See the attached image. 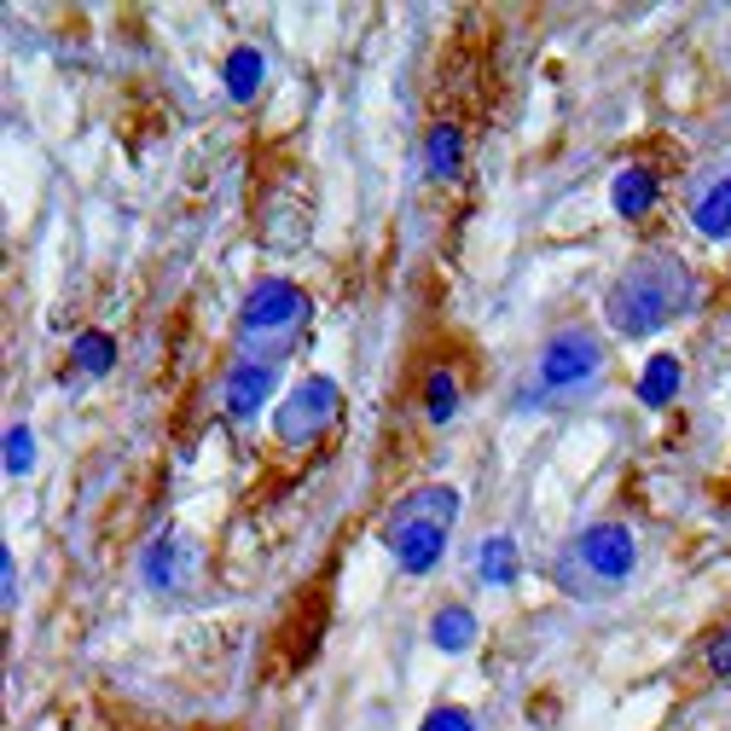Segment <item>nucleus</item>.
<instances>
[{"label": "nucleus", "instance_id": "19", "mask_svg": "<svg viewBox=\"0 0 731 731\" xmlns=\"http://www.w3.org/2000/svg\"><path fill=\"white\" fill-rule=\"evenodd\" d=\"M145 581L151 587H174V546L169 540H158L145 551Z\"/></svg>", "mask_w": 731, "mask_h": 731}, {"label": "nucleus", "instance_id": "9", "mask_svg": "<svg viewBox=\"0 0 731 731\" xmlns=\"http://www.w3.org/2000/svg\"><path fill=\"white\" fill-rule=\"evenodd\" d=\"M679 384H686L679 361L673 355H657V361L644 366V377H639V400H644V407H668V400L679 395Z\"/></svg>", "mask_w": 731, "mask_h": 731}, {"label": "nucleus", "instance_id": "1", "mask_svg": "<svg viewBox=\"0 0 731 731\" xmlns=\"http://www.w3.org/2000/svg\"><path fill=\"white\" fill-rule=\"evenodd\" d=\"M686 302H691L686 267L650 256V262H639V267H627L621 280L610 285L603 314H610V325H616L621 337H644V332H657V325H668L679 308H686Z\"/></svg>", "mask_w": 731, "mask_h": 731}, {"label": "nucleus", "instance_id": "22", "mask_svg": "<svg viewBox=\"0 0 731 731\" xmlns=\"http://www.w3.org/2000/svg\"><path fill=\"white\" fill-rule=\"evenodd\" d=\"M0 581H7V603H12V598H18V569H12V551L0 558Z\"/></svg>", "mask_w": 731, "mask_h": 731}, {"label": "nucleus", "instance_id": "5", "mask_svg": "<svg viewBox=\"0 0 731 731\" xmlns=\"http://www.w3.org/2000/svg\"><path fill=\"white\" fill-rule=\"evenodd\" d=\"M581 564L598 575V581H627L633 564H639V546L621 522H598V528L581 535Z\"/></svg>", "mask_w": 731, "mask_h": 731}, {"label": "nucleus", "instance_id": "20", "mask_svg": "<svg viewBox=\"0 0 731 731\" xmlns=\"http://www.w3.org/2000/svg\"><path fill=\"white\" fill-rule=\"evenodd\" d=\"M424 731H476L465 709H436L430 720H424Z\"/></svg>", "mask_w": 731, "mask_h": 731}, {"label": "nucleus", "instance_id": "11", "mask_svg": "<svg viewBox=\"0 0 731 731\" xmlns=\"http://www.w3.org/2000/svg\"><path fill=\"white\" fill-rule=\"evenodd\" d=\"M430 639H436V650H447V657H459V650H470V639H476V616L470 610H436V621H430Z\"/></svg>", "mask_w": 731, "mask_h": 731}, {"label": "nucleus", "instance_id": "14", "mask_svg": "<svg viewBox=\"0 0 731 731\" xmlns=\"http://www.w3.org/2000/svg\"><path fill=\"white\" fill-rule=\"evenodd\" d=\"M453 511H459V499H453V488H424L418 499H407L395 517H424V522H453Z\"/></svg>", "mask_w": 731, "mask_h": 731}, {"label": "nucleus", "instance_id": "16", "mask_svg": "<svg viewBox=\"0 0 731 731\" xmlns=\"http://www.w3.org/2000/svg\"><path fill=\"white\" fill-rule=\"evenodd\" d=\"M459 151H465L459 129H453V122H441V129L430 134V174H459Z\"/></svg>", "mask_w": 731, "mask_h": 731}, {"label": "nucleus", "instance_id": "2", "mask_svg": "<svg viewBox=\"0 0 731 731\" xmlns=\"http://www.w3.org/2000/svg\"><path fill=\"white\" fill-rule=\"evenodd\" d=\"M332 418H337V384H332V377H308V384H296L291 400L280 407V436L291 447L296 441H314Z\"/></svg>", "mask_w": 731, "mask_h": 731}, {"label": "nucleus", "instance_id": "12", "mask_svg": "<svg viewBox=\"0 0 731 731\" xmlns=\"http://www.w3.org/2000/svg\"><path fill=\"white\" fill-rule=\"evenodd\" d=\"M691 215H697V233L702 238H725L731 233V181H720L714 192H702V204Z\"/></svg>", "mask_w": 731, "mask_h": 731}, {"label": "nucleus", "instance_id": "10", "mask_svg": "<svg viewBox=\"0 0 731 731\" xmlns=\"http://www.w3.org/2000/svg\"><path fill=\"white\" fill-rule=\"evenodd\" d=\"M226 93H233L238 99V105H244V99H256V88H262V75H267V59L256 53V47H238V53L233 59H226Z\"/></svg>", "mask_w": 731, "mask_h": 731}, {"label": "nucleus", "instance_id": "7", "mask_svg": "<svg viewBox=\"0 0 731 731\" xmlns=\"http://www.w3.org/2000/svg\"><path fill=\"white\" fill-rule=\"evenodd\" d=\"M267 395H273V366L244 361L233 377H226V413H233V418H250Z\"/></svg>", "mask_w": 731, "mask_h": 731}, {"label": "nucleus", "instance_id": "17", "mask_svg": "<svg viewBox=\"0 0 731 731\" xmlns=\"http://www.w3.org/2000/svg\"><path fill=\"white\" fill-rule=\"evenodd\" d=\"M424 413H430L436 424H447L453 413H459V389H453L447 372H430V384H424Z\"/></svg>", "mask_w": 731, "mask_h": 731}, {"label": "nucleus", "instance_id": "6", "mask_svg": "<svg viewBox=\"0 0 731 731\" xmlns=\"http://www.w3.org/2000/svg\"><path fill=\"white\" fill-rule=\"evenodd\" d=\"M302 308H308V302H302V291L291 280H262L244 296V325L250 332H280V325H291Z\"/></svg>", "mask_w": 731, "mask_h": 731}, {"label": "nucleus", "instance_id": "4", "mask_svg": "<svg viewBox=\"0 0 731 731\" xmlns=\"http://www.w3.org/2000/svg\"><path fill=\"white\" fill-rule=\"evenodd\" d=\"M389 546H395V564L407 575H430L447 551V522H424V517H395L389 522Z\"/></svg>", "mask_w": 731, "mask_h": 731}, {"label": "nucleus", "instance_id": "13", "mask_svg": "<svg viewBox=\"0 0 731 731\" xmlns=\"http://www.w3.org/2000/svg\"><path fill=\"white\" fill-rule=\"evenodd\" d=\"M75 366H82L88 377H105V372L116 366V337H105V332H82V337H75Z\"/></svg>", "mask_w": 731, "mask_h": 731}, {"label": "nucleus", "instance_id": "15", "mask_svg": "<svg viewBox=\"0 0 731 731\" xmlns=\"http://www.w3.org/2000/svg\"><path fill=\"white\" fill-rule=\"evenodd\" d=\"M483 575H488V587H511L517 581V546L506 535L483 546Z\"/></svg>", "mask_w": 731, "mask_h": 731}, {"label": "nucleus", "instance_id": "3", "mask_svg": "<svg viewBox=\"0 0 731 731\" xmlns=\"http://www.w3.org/2000/svg\"><path fill=\"white\" fill-rule=\"evenodd\" d=\"M598 343L587 332H564V337H551L546 343V355H540V389H581L587 377L598 372Z\"/></svg>", "mask_w": 731, "mask_h": 731}, {"label": "nucleus", "instance_id": "18", "mask_svg": "<svg viewBox=\"0 0 731 731\" xmlns=\"http://www.w3.org/2000/svg\"><path fill=\"white\" fill-rule=\"evenodd\" d=\"M30 465H35V436L23 430V424H12V430H7V470L23 476Z\"/></svg>", "mask_w": 731, "mask_h": 731}, {"label": "nucleus", "instance_id": "21", "mask_svg": "<svg viewBox=\"0 0 731 731\" xmlns=\"http://www.w3.org/2000/svg\"><path fill=\"white\" fill-rule=\"evenodd\" d=\"M709 668H714L720 679H731V627H725V633L709 644Z\"/></svg>", "mask_w": 731, "mask_h": 731}, {"label": "nucleus", "instance_id": "8", "mask_svg": "<svg viewBox=\"0 0 731 731\" xmlns=\"http://www.w3.org/2000/svg\"><path fill=\"white\" fill-rule=\"evenodd\" d=\"M610 204H616V215H644L650 204H657V174L650 169H621L616 186H610Z\"/></svg>", "mask_w": 731, "mask_h": 731}]
</instances>
